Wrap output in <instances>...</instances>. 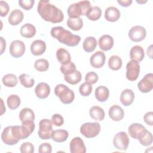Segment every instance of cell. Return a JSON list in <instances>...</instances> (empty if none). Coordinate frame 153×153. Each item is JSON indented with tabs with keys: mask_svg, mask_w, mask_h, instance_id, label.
Segmentation results:
<instances>
[{
	"mask_svg": "<svg viewBox=\"0 0 153 153\" xmlns=\"http://www.w3.org/2000/svg\"><path fill=\"white\" fill-rule=\"evenodd\" d=\"M129 138L127 134L124 131L117 133L113 139L114 146L118 149L126 151L129 144Z\"/></svg>",
	"mask_w": 153,
	"mask_h": 153,
	"instance_id": "8",
	"label": "cell"
},
{
	"mask_svg": "<svg viewBox=\"0 0 153 153\" xmlns=\"http://www.w3.org/2000/svg\"><path fill=\"white\" fill-rule=\"evenodd\" d=\"M108 114L112 120L115 121H119L123 118L124 112L121 107L117 105H115L109 108Z\"/></svg>",
	"mask_w": 153,
	"mask_h": 153,
	"instance_id": "17",
	"label": "cell"
},
{
	"mask_svg": "<svg viewBox=\"0 0 153 153\" xmlns=\"http://www.w3.org/2000/svg\"><path fill=\"white\" fill-rule=\"evenodd\" d=\"M102 15L101 9L97 6L91 7V8L88 10L85 16L87 17L92 21H96L100 19Z\"/></svg>",
	"mask_w": 153,
	"mask_h": 153,
	"instance_id": "36",
	"label": "cell"
},
{
	"mask_svg": "<svg viewBox=\"0 0 153 153\" xmlns=\"http://www.w3.org/2000/svg\"><path fill=\"white\" fill-rule=\"evenodd\" d=\"M95 97L96 99L101 102H105L109 97V89L103 85L99 86L95 90Z\"/></svg>",
	"mask_w": 153,
	"mask_h": 153,
	"instance_id": "25",
	"label": "cell"
},
{
	"mask_svg": "<svg viewBox=\"0 0 153 153\" xmlns=\"http://www.w3.org/2000/svg\"><path fill=\"white\" fill-rule=\"evenodd\" d=\"M144 121L149 126L153 125V112H146L143 116Z\"/></svg>",
	"mask_w": 153,
	"mask_h": 153,
	"instance_id": "48",
	"label": "cell"
},
{
	"mask_svg": "<svg viewBox=\"0 0 153 153\" xmlns=\"http://www.w3.org/2000/svg\"><path fill=\"white\" fill-rule=\"evenodd\" d=\"M69 133L65 130L59 129L53 130L51 138L56 142H65L68 137Z\"/></svg>",
	"mask_w": 153,
	"mask_h": 153,
	"instance_id": "29",
	"label": "cell"
},
{
	"mask_svg": "<svg viewBox=\"0 0 153 153\" xmlns=\"http://www.w3.org/2000/svg\"><path fill=\"white\" fill-rule=\"evenodd\" d=\"M64 79L69 84L75 85L80 82L82 79V75L79 71L76 70L71 74L64 75Z\"/></svg>",
	"mask_w": 153,
	"mask_h": 153,
	"instance_id": "33",
	"label": "cell"
},
{
	"mask_svg": "<svg viewBox=\"0 0 153 153\" xmlns=\"http://www.w3.org/2000/svg\"><path fill=\"white\" fill-rule=\"evenodd\" d=\"M122 60L118 56L113 55L109 59L108 66L112 70L117 71L120 69L122 66Z\"/></svg>",
	"mask_w": 153,
	"mask_h": 153,
	"instance_id": "35",
	"label": "cell"
},
{
	"mask_svg": "<svg viewBox=\"0 0 153 153\" xmlns=\"http://www.w3.org/2000/svg\"><path fill=\"white\" fill-rule=\"evenodd\" d=\"M34 67L39 72H44L48 70L49 68V63L46 59H39L35 62Z\"/></svg>",
	"mask_w": 153,
	"mask_h": 153,
	"instance_id": "39",
	"label": "cell"
},
{
	"mask_svg": "<svg viewBox=\"0 0 153 153\" xmlns=\"http://www.w3.org/2000/svg\"><path fill=\"white\" fill-rule=\"evenodd\" d=\"M91 8V4L88 1H82L71 4L68 8V14L69 18H78L80 16L87 14Z\"/></svg>",
	"mask_w": 153,
	"mask_h": 153,
	"instance_id": "3",
	"label": "cell"
},
{
	"mask_svg": "<svg viewBox=\"0 0 153 153\" xmlns=\"http://www.w3.org/2000/svg\"><path fill=\"white\" fill-rule=\"evenodd\" d=\"M146 130V128L139 123H133L128 128L129 135L135 139H137L139 136Z\"/></svg>",
	"mask_w": 153,
	"mask_h": 153,
	"instance_id": "22",
	"label": "cell"
},
{
	"mask_svg": "<svg viewBox=\"0 0 153 153\" xmlns=\"http://www.w3.org/2000/svg\"><path fill=\"white\" fill-rule=\"evenodd\" d=\"M19 80L21 84L26 88H31L35 84L33 78L26 74H21L19 76Z\"/></svg>",
	"mask_w": 153,
	"mask_h": 153,
	"instance_id": "38",
	"label": "cell"
},
{
	"mask_svg": "<svg viewBox=\"0 0 153 153\" xmlns=\"http://www.w3.org/2000/svg\"><path fill=\"white\" fill-rule=\"evenodd\" d=\"M8 19L10 25L13 26L17 25L22 22L23 19V13L21 10L16 9L11 12Z\"/></svg>",
	"mask_w": 153,
	"mask_h": 153,
	"instance_id": "23",
	"label": "cell"
},
{
	"mask_svg": "<svg viewBox=\"0 0 153 153\" xmlns=\"http://www.w3.org/2000/svg\"><path fill=\"white\" fill-rule=\"evenodd\" d=\"M106 57L103 52L97 51L94 53L90 58V63L94 68H102L105 62Z\"/></svg>",
	"mask_w": 153,
	"mask_h": 153,
	"instance_id": "14",
	"label": "cell"
},
{
	"mask_svg": "<svg viewBox=\"0 0 153 153\" xmlns=\"http://www.w3.org/2000/svg\"><path fill=\"white\" fill-rule=\"evenodd\" d=\"M1 139L4 143L8 145H14L19 142L12 132V126H8L3 130L1 134Z\"/></svg>",
	"mask_w": 153,
	"mask_h": 153,
	"instance_id": "13",
	"label": "cell"
},
{
	"mask_svg": "<svg viewBox=\"0 0 153 153\" xmlns=\"http://www.w3.org/2000/svg\"><path fill=\"white\" fill-rule=\"evenodd\" d=\"M20 151L22 153H33L34 146L30 142H25L21 145Z\"/></svg>",
	"mask_w": 153,
	"mask_h": 153,
	"instance_id": "42",
	"label": "cell"
},
{
	"mask_svg": "<svg viewBox=\"0 0 153 153\" xmlns=\"http://www.w3.org/2000/svg\"><path fill=\"white\" fill-rule=\"evenodd\" d=\"M100 129L99 123H85L81 126L80 132L87 138H93L99 134Z\"/></svg>",
	"mask_w": 153,
	"mask_h": 153,
	"instance_id": "5",
	"label": "cell"
},
{
	"mask_svg": "<svg viewBox=\"0 0 153 153\" xmlns=\"http://www.w3.org/2000/svg\"><path fill=\"white\" fill-rule=\"evenodd\" d=\"M35 93L38 98L45 99L50 94V87L49 85L45 82H40L36 86Z\"/></svg>",
	"mask_w": 153,
	"mask_h": 153,
	"instance_id": "16",
	"label": "cell"
},
{
	"mask_svg": "<svg viewBox=\"0 0 153 153\" xmlns=\"http://www.w3.org/2000/svg\"><path fill=\"white\" fill-rule=\"evenodd\" d=\"M25 44L20 40L13 41L10 45L9 51L10 54L16 58L20 57L25 52Z\"/></svg>",
	"mask_w": 153,
	"mask_h": 153,
	"instance_id": "10",
	"label": "cell"
},
{
	"mask_svg": "<svg viewBox=\"0 0 153 153\" xmlns=\"http://www.w3.org/2000/svg\"><path fill=\"white\" fill-rule=\"evenodd\" d=\"M137 87L142 93H148L153 88V74H148L138 82Z\"/></svg>",
	"mask_w": 153,
	"mask_h": 153,
	"instance_id": "11",
	"label": "cell"
},
{
	"mask_svg": "<svg viewBox=\"0 0 153 153\" xmlns=\"http://www.w3.org/2000/svg\"><path fill=\"white\" fill-rule=\"evenodd\" d=\"M0 39H1V54H2L5 50L6 41L2 36L0 37Z\"/></svg>",
	"mask_w": 153,
	"mask_h": 153,
	"instance_id": "50",
	"label": "cell"
},
{
	"mask_svg": "<svg viewBox=\"0 0 153 153\" xmlns=\"http://www.w3.org/2000/svg\"><path fill=\"white\" fill-rule=\"evenodd\" d=\"M54 93L64 104H69L73 102L75 94L72 90L65 84L57 85L54 88Z\"/></svg>",
	"mask_w": 153,
	"mask_h": 153,
	"instance_id": "4",
	"label": "cell"
},
{
	"mask_svg": "<svg viewBox=\"0 0 153 153\" xmlns=\"http://www.w3.org/2000/svg\"><path fill=\"white\" fill-rule=\"evenodd\" d=\"M56 57L62 65H66L69 63L71 60V54L66 49L60 48L56 51Z\"/></svg>",
	"mask_w": 153,
	"mask_h": 153,
	"instance_id": "26",
	"label": "cell"
},
{
	"mask_svg": "<svg viewBox=\"0 0 153 153\" xmlns=\"http://www.w3.org/2000/svg\"><path fill=\"white\" fill-rule=\"evenodd\" d=\"M19 119L21 122L25 121H34L35 114L33 111L28 108H23L19 113Z\"/></svg>",
	"mask_w": 153,
	"mask_h": 153,
	"instance_id": "30",
	"label": "cell"
},
{
	"mask_svg": "<svg viewBox=\"0 0 153 153\" xmlns=\"http://www.w3.org/2000/svg\"><path fill=\"white\" fill-rule=\"evenodd\" d=\"M134 99V94L131 90L127 88L121 92L120 96V101L124 106H127L130 105L133 102Z\"/></svg>",
	"mask_w": 153,
	"mask_h": 153,
	"instance_id": "21",
	"label": "cell"
},
{
	"mask_svg": "<svg viewBox=\"0 0 153 153\" xmlns=\"http://www.w3.org/2000/svg\"><path fill=\"white\" fill-rule=\"evenodd\" d=\"M97 41L93 36L87 37L83 41L82 48L87 53H90L94 50L97 47Z\"/></svg>",
	"mask_w": 153,
	"mask_h": 153,
	"instance_id": "28",
	"label": "cell"
},
{
	"mask_svg": "<svg viewBox=\"0 0 153 153\" xmlns=\"http://www.w3.org/2000/svg\"><path fill=\"white\" fill-rule=\"evenodd\" d=\"M99 77L97 74L94 72H88L85 76V82H88L91 84H93L97 82L98 81Z\"/></svg>",
	"mask_w": 153,
	"mask_h": 153,
	"instance_id": "43",
	"label": "cell"
},
{
	"mask_svg": "<svg viewBox=\"0 0 153 153\" xmlns=\"http://www.w3.org/2000/svg\"><path fill=\"white\" fill-rule=\"evenodd\" d=\"M51 122L54 126L60 127L63 124L64 119L61 115L59 114H55L51 117Z\"/></svg>",
	"mask_w": 153,
	"mask_h": 153,
	"instance_id": "44",
	"label": "cell"
},
{
	"mask_svg": "<svg viewBox=\"0 0 153 153\" xmlns=\"http://www.w3.org/2000/svg\"><path fill=\"white\" fill-rule=\"evenodd\" d=\"M146 35V29L141 26H134L128 32L129 38L134 42H140L145 39Z\"/></svg>",
	"mask_w": 153,
	"mask_h": 153,
	"instance_id": "9",
	"label": "cell"
},
{
	"mask_svg": "<svg viewBox=\"0 0 153 153\" xmlns=\"http://www.w3.org/2000/svg\"><path fill=\"white\" fill-rule=\"evenodd\" d=\"M120 15L119 10L115 7H108L105 12V19L111 22H115L117 21L119 19Z\"/></svg>",
	"mask_w": 153,
	"mask_h": 153,
	"instance_id": "20",
	"label": "cell"
},
{
	"mask_svg": "<svg viewBox=\"0 0 153 153\" xmlns=\"http://www.w3.org/2000/svg\"><path fill=\"white\" fill-rule=\"evenodd\" d=\"M90 116L94 120L102 121L105 118V112L103 109L98 106H94L90 109Z\"/></svg>",
	"mask_w": 153,
	"mask_h": 153,
	"instance_id": "27",
	"label": "cell"
},
{
	"mask_svg": "<svg viewBox=\"0 0 153 153\" xmlns=\"http://www.w3.org/2000/svg\"><path fill=\"white\" fill-rule=\"evenodd\" d=\"M140 143L143 146H149L152 143V135L151 133L146 129L139 136L137 139Z\"/></svg>",
	"mask_w": 153,
	"mask_h": 153,
	"instance_id": "34",
	"label": "cell"
},
{
	"mask_svg": "<svg viewBox=\"0 0 153 153\" xmlns=\"http://www.w3.org/2000/svg\"><path fill=\"white\" fill-rule=\"evenodd\" d=\"M20 33L23 37L30 38L35 36L36 33V28L30 23H26L21 27Z\"/></svg>",
	"mask_w": 153,
	"mask_h": 153,
	"instance_id": "24",
	"label": "cell"
},
{
	"mask_svg": "<svg viewBox=\"0 0 153 153\" xmlns=\"http://www.w3.org/2000/svg\"><path fill=\"white\" fill-rule=\"evenodd\" d=\"M145 57V53L143 48L138 45L133 46L130 51V57L131 60L141 62Z\"/></svg>",
	"mask_w": 153,
	"mask_h": 153,
	"instance_id": "19",
	"label": "cell"
},
{
	"mask_svg": "<svg viewBox=\"0 0 153 153\" xmlns=\"http://www.w3.org/2000/svg\"><path fill=\"white\" fill-rule=\"evenodd\" d=\"M92 89L93 87L91 84L88 82H85L79 86V91L81 96H88L91 94Z\"/></svg>",
	"mask_w": 153,
	"mask_h": 153,
	"instance_id": "41",
	"label": "cell"
},
{
	"mask_svg": "<svg viewBox=\"0 0 153 153\" xmlns=\"http://www.w3.org/2000/svg\"><path fill=\"white\" fill-rule=\"evenodd\" d=\"M136 2H138V3H139V4H143V3H145V2H146V1H136Z\"/></svg>",
	"mask_w": 153,
	"mask_h": 153,
	"instance_id": "51",
	"label": "cell"
},
{
	"mask_svg": "<svg viewBox=\"0 0 153 153\" xmlns=\"http://www.w3.org/2000/svg\"><path fill=\"white\" fill-rule=\"evenodd\" d=\"M114 45V39L109 35H103L99 39V46L103 51L111 50Z\"/></svg>",
	"mask_w": 153,
	"mask_h": 153,
	"instance_id": "18",
	"label": "cell"
},
{
	"mask_svg": "<svg viewBox=\"0 0 153 153\" xmlns=\"http://www.w3.org/2000/svg\"><path fill=\"white\" fill-rule=\"evenodd\" d=\"M46 50L45 42L40 39L34 41L30 45V51L34 56L42 55Z\"/></svg>",
	"mask_w": 153,
	"mask_h": 153,
	"instance_id": "15",
	"label": "cell"
},
{
	"mask_svg": "<svg viewBox=\"0 0 153 153\" xmlns=\"http://www.w3.org/2000/svg\"><path fill=\"white\" fill-rule=\"evenodd\" d=\"M35 3L34 0H20L19 1V5L25 10H30Z\"/></svg>",
	"mask_w": 153,
	"mask_h": 153,
	"instance_id": "45",
	"label": "cell"
},
{
	"mask_svg": "<svg viewBox=\"0 0 153 153\" xmlns=\"http://www.w3.org/2000/svg\"><path fill=\"white\" fill-rule=\"evenodd\" d=\"M140 72V65L138 62L131 60L126 65V78L130 81L136 80Z\"/></svg>",
	"mask_w": 153,
	"mask_h": 153,
	"instance_id": "7",
	"label": "cell"
},
{
	"mask_svg": "<svg viewBox=\"0 0 153 153\" xmlns=\"http://www.w3.org/2000/svg\"><path fill=\"white\" fill-rule=\"evenodd\" d=\"M52 124L51 121L48 119H43L39 121L38 134L41 139L47 140L51 138L53 132Z\"/></svg>",
	"mask_w": 153,
	"mask_h": 153,
	"instance_id": "6",
	"label": "cell"
},
{
	"mask_svg": "<svg viewBox=\"0 0 153 153\" xmlns=\"http://www.w3.org/2000/svg\"><path fill=\"white\" fill-rule=\"evenodd\" d=\"M67 25L73 30H79L83 26V21L80 17L69 18L67 20Z\"/></svg>",
	"mask_w": 153,
	"mask_h": 153,
	"instance_id": "32",
	"label": "cell"
},
{
	"mask_svg": "<svg viewBox=\"0 0 153 153\" xmlns=\"http://www.w3.org/2000/svg\"><path fill=\"white\" fill-rule=\"evenodd\" d=\"M50 33L54 38L57 39L60 43L69 47L77 45L81 40V37L79 35L72 34L70 31L65 29L62 26L53 27Z\"/></svg>",
	"mask_w": 153,
	"mask_h": 153,
	"instance_id": "2",
	"label": "cell"
},
{
	"mask_svg": "<svg viewBox=\"0 0 153 153\" xmlns=\"http://www.w3.org/2000/svg\"><path fill=\"white\" fill-rule=\"evenodd\" d=\"M60 69L61 72L64 75L71 74L76 70L75 65L72 62H70L66 65H62L60 66Z\"/></svg>",
	"mask_w": 153,
	"mask_h": 153,
	"instance_id": "40",
	"label": "cell"
},
{
	"mask_svg": "<svg viewBox=\"0 0 153 153\" xmlns=\"http://www.w3.org/2000/svg\"><path fill=\"white\" fill-rule=\"evenodd\" d=\"M70 151L71 153H85L86 148L84 141L79 137H74L70 142Z\"/></svg>",
	"mask_w": 153,
	"mask_h": 153,
	"instance_id": "12",
	"label": "cell"
},
{
	"mask_svg": "<svg viewBox=\"0 0 153 153\" xmlns=\"http://www.w3.org/2000/svg\"><path fill=\"white\" fill-rule=\"evenodd\" d=\"M117 2L118 4H120V5H121L122 7H128L131 5V4L132 3V1L131 0H124V1H117Z\"/></svg>",
	"mask_w": 153,
	"mask_h": 153,
	"instance_id": "49",
	"label": "cell"
},
{
	"mask_svg": "<svg viewBox=\"0 0 153 153\" xmlns=\"http://www.w3.org/2000/svg\"><path fill=\"white\" fill-rule=\"evenodd\" d=\"M37 11L43 20L53 23H60L64 19L63 12L49 1L41 0L39 1Z\"/></svg>",
	"mask_w": 153,
	"mask_h": 153,
	"instance_id": "1",
	"label": "cell"
},
{
	"mask_svg": "<svg viewBox=\"0 0 153 153\" xmlns=\"http://www.w3.org/2000/svg\"><path fill=\"white\" fill-rule=\"evenodd\" d=\"M10 10L8 4L3 1H0V10H1V16L5 17L8 14Z\"/></svg>",
	"mask_w": 153,
	"mask_h": 153,
	"instance_id": "46",
	"label": "cell"
},
{
	"mask_svg": "<svg viewBox=\"0 0 153 153\" xmlns=\"http://www.w3.org/2000/svg\"><path fill=\"white\" fill-rule=\"evenodd\" d=\"M20 98L16 94H11L9 96L7 100L8 107L10 109H16L20 105Z\"/></svg>",
	"mask_w": 153,
	"mask_h": 153,
	"instance_id": "37",
	"label": "cell"
},
{
	"mask_svg": "<svg viewBox=\"0 0 153 153\" xmlns=\"http://www.w3.org/2000/svg\"><path fill=\"white\" fill-rule=\"evenodd\" d=\"M2 81L3 84L8 87H14L18 83L17 76L13 74H8L5 75L3 76Z\"/></svg>",
	"mask_w": 153,
	"mask_h": 153,
	"instance_id": "31",
	"label": "cell"
},
{
	"mask_svg": "<svg viewBox=\"0 0 153 153\" xmlns=\"http://www.w3.org/2000/svg\"><path fill=\"white\" fill-rule=\"evenodd\" d=\"M52 151V147L48 143H43L41 144L38 148V152L39 153H51Z\"/></svg>",
	"mask_w": 153,
	"mask_h": 153,
	"instance_id": "47",
	"label": "cell"
}]
</instances>
